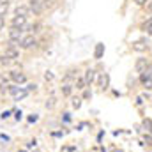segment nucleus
Listing matches in <instances>:
<instances>
[{
    "label": "nucleus",
    "mask_w": 152,
    "mask_h": 152,
    "mask_svg": "<svg viewBox=\"0 0 152 152\" xmlns=\"http://www.w3.org/2000/svg\"><path fill=\"white\" fill-rule=\"evenodd\" d=\"M11 78H12V81H16L18 85L27 81V76L23 75V73H20V71H12V73H11Z\"/></svg>",
    "instance_id": "0eeeda50"
},
{
    "label": "nucleus",
    "mask_w": 152,
    "mask_h": 152,
    "mask_svg": "<svg viewBox=\"0 0 152 152\" xmlns=\"http://www.w3.org/2000/svg\"><path fill=\"white\" fill-rule=\"evenodd\" d=\"M145 30H147L149 36H152V20H149V21L145 23Z\"/></svg>",
    "instance_id": "6ab92c4d"
},
{
    "label": "nucleus",
    "mask_w": 152,
    "mask_h": 152,
    "mask_svg": "<svg viewBox=\"0 0 152 152\" xmlns=\"http://www.w3.org/2000/svg\"><path fill=\"white\" fill-rule=\"evenodd\" d=\"M147 75L152 78V66H149V69H147Z\"/></svg>",
    "instance_id": "393cba45"
},
{
    "label": "nucleus",
    "mask_w": 152,
    "mask_h": 152,
    "mask_svg": "<svg viewBox=\"0 0 152 152\" xmlns=\"http://www.w3.org/2000/svg\"><path fill=\"white\" fill-rule=\"evenodd\" d=\"M134 67H136V73L145 75V73H147V69H149V62H147V58H138Z\"/></svg>",
    "instance_id": "20e7f679"
},
{
    "label": "nucleus",
    "mask_w": 152,
    "mask_h": 152,
    "mask_svg": "<svg viewBox=\"0 0 152 152\" xmlns=\"http://www.w3.org/2000/svg\"><path fill=\"white\" fill-rule=\"evenodd\" d=\"M9 11V2H0V16H5V12Z\"/></svg>",
    "instance_id": "ddd939ff"
},
{
    "label": "nucleus",
    "mask_w": 152,
    "mask_h": 152,
    "mask_svg": "<svg viewBox=\"0 0 152 152\" xmlns=\"http://www.w3.org/2000/svg\"><path fill=\"white\" fill-rule=\"evenodd\" d=\"M134 2H136V4H138V5H145V4H147V2H149V0H134Z\"/></svg>",
    "instance_id": "b1692460"
},
{
    "label": "nucleus",
    "mask_w": 152,
    "mask_h": 152,
    "mask_svg": "<svg viewBox=\"0 0 152 152\" xmlns=\"http://www.w3.org/2000/svg\"><path fill=\"white\" fill-rule=\"evenodd\" d=\"M71 92H73V87L71 85H64L62 87V94L64 96H71Z\"/></svg>",
    "instance_id": "dca6fc26"
},
{
    "label": "nucleus",
    "mask_w": 152,
    "mask_h": 152,
    "mask_svg": "<svg viewBox=\"0 0 152 152\" xmlns=\"http://www.w3.org/2000/svg\"><path fill=\"white\" fill-rule=\"evenodd\" d=\"M140 80H142V83H143L145 88H152V78L149 75H142L140 76Z\"/></svg>",
    "instance_id": "9d476101"
},
{
    "label": "nucleus",
    "mask_w": 152,
    "mask_h": 152,
    "mask_svg": "<svg viewBox=\"0 0 152 152\" xmlns=\"http://www.w3.org/2000/svg\"><path fill=\"white\" fill-rule=\"evenodd\" d=\"M4 27H5V18H4V16H0V30H2Z\"/></svg>",
    "instance_id": "4be33fe9"
},
{
    "label": "nucleus",
    "mask_w": 152,
    "mask_h": 152,
    "mask_svg": "<svg viewBox=\"0 0 152 152\" xmlns=\"http://www.w3.org/2000/svg\"><path fill=\"white\" fill-rule=\"evenodd\" d=\"M7 58H11V60H16L18 57H20V51L16 50V44L14 42H9V46L5 48V53H4Z\"/></svg>",
    "instance_id": "f257e3e1"
},
{
    "label": "nucleus",
    "mask_w": 152,
    "mask_h": 152,
    "mask_svg": "<svg viewBox=\"0 0 152 152\" xmlns=\"http://www.w3.org/2000/svg\"><path fill=\"white\" fill-rule=\"evenodd\" d=\"M147 48H149V44H147L145 41H136V42L133 44V50H134V51H145Z\"/></svg>",
    "instance_id": "1a4fd4ad"
},
{
    "label": "nucleus",
    "mask_w": 152,
    "mask_h": 152,
    "mask_svg": "<svg viewBox=\"0 0 152 152\" xmlns=\"http://www.w3.org/2000/svg\"><path fill=\"white\" fill-rule=\"evenodd\" d=\"M53 106H55V99L51 97V99H48V101H46V108H53Z\"/></svg>",
    "instance_id": "aec40b11"
},
{
    "label": "nucleus",
    "mask_w": 152,
    "mask_h": 152,
    "mask_svg": "<svg viewBox=\"0 0 152 152\" xmlns=\"http://www.w3.org/2000/svg\"><path fill=\"white\" fill-rule=\"evenodd\" d=\"M28 9H30L34 14H39V12H42L44 5H42V2H41V0H30V4H28Z\"/></svg>",
    "instance_id": "39448f33"
},
{
    "label": "nucleus",
    "mask_w": 152,
    "mask_h": 152,
    "mask_svg": "<svg viewBox=\"0 0 152 152\" xmlns=\"http://www.w3.org/2000/svg\"><path fill=\"white\" fill-rule=\"evenodd\" d=\"M108 81H110L108 75H101L99 76V87H101V88H106V87H108Z\"/></svg>",
    "instance_id": "f8f14e48"
},
{
    "label": "nucleus",
    "mask_w": 152,
    "mask_h": 152,
    "mask_svg": "<svg viewBox=\"0 0 152 152\" xmlns=\"http://www.w3.org/2000/svg\"><path fill=\"white\" fill-rule=\"evenodd\" d=\"M18 90H20V87H18V85H16V87H11V88H9V92H11V94H14V96L18 94Z\"/></svg>",
    "instance_id": "412c9836"
},
{
    "label": "nucleus",
    "mask_w": 152,
    "mask_h": 152,
    "mask_svg": "<svg viewBox=\"0 0 152 152\" xmlns=\"http://www.w3.org/2000/svg\"><path fill=\"white\" fill-rule=\"evenodd\" d=\"M11 25H12V28H25L27 27V18H23V16H14L12 18V21H11Z\"/></svg>",
    "instance_id": "7ed1b4c3"
},
{
    "label": "nucleus",
    "mask_w": 152,
    "mask_h": 152,
    "mask_svg": "<svg viewBox=\"0 0 152 152\" xmlns=\"http://www.w3.org/2000/svg\"><path fill=\"white\" fill-rule=\"evenodd\" d=\"M21 37H23V36H21V30H20V28H11V30H9V39H11V42H14V44L18 42V44H20Z\"/></svg>",
    "instance_id": "423d86ee"
},
{
    "label": "nucleus",
    "mask_w": 152,
    "mask_h": 152,
    "mask_svg": "<svg viewBox=\"0 0 152 152\" xmlns=\"http://www.w3.org/2000/svg\"><path fill=\"white\" fill-rule=\"evenodd\" d=\"M85 85H87V81H85V78H76V88H78V90H81V88H85Z\"/></svg>",
    "instance_id": "4468645a"
},
{
    "label": "nucleus",
    "mask_w": 152,
    "mask_h": 152,
    "mask_svg": "<svg viewBox=\"0 0 152 152\" xmlns=\"http://www.w3.org/2000/svg\"><path fill=\"white\" fill-rule=\"evenodd\" d=\"M103 50H104V46H103V44H97V48H96V58H101Z\"/></svg>",
    "instance_id": "f3484780"
},
{
    "label": "nucleus",
    "mask_w": 152,
    "mask_h": 152,
    "mask_svg": "<svg viewBox=\"0 0 152 152\" xmlns=\"http://www.w3.org/2000/svg\"><path fill=\"white\" fill-rule=\"evenodd\" d=\"M11 64V58H7L5 55H2L0 57V66H9Z\"/></svg>",
    "instance_id": "a211bd4d"
},
{
    "label": "nucleus",
    "mask_w": 152,
    "mask_h": 152,
    "mask_svg": "<svg viewBox=\"0 0 152 152\" xmlns=\"http://www.w3.org/2000/svg\"><path fill=\"white\" fill-rule=\"evenodd\" d=\"M0 2H2V0H0Z\"/></svg>",
    "instance_id": "a878e982"
},
{
    "label": "nucleus",
    "mask_w": 152,
    "mask_h": 152,
    "mask_svg": "<svg viewBox=\"0 0 152 152\" xmlns=\"http://www.w3.org/2000/svg\"><path fill=\"white\" fill-rule=\"evenodd\" d=\"M80 104H81L80 99H75V101H73V106H75V108H80Z\"/></svg>",
    "instance_id": "5701e85b"
},
{
    "label": "nucleus",
    "mask_w": 152,
    "mask_h": 152,
    "mask_svg": "<svg viewBox=\"0 0 152 152\" xmlns=\"http://www.w3.org/2000/svg\"><path fill=\"white\" fill-rule=\"evenodd\" d=\"M14 12H16V16H23V18H27V16H28V12H30V9H28L27 5H18Z\"/></svg>",
    "instance_id": "6e6552de"
},
{
    "label": "nucleus",
    "mask_w": 152,
    "mask_h": 152,
    "mask_svg": "<svg viewBox=\"0 0 152 152\" xmlns=\"http://www.w3.org/2000/svg\"><path fill=\"white\" fill-rule=\"evenodd\" d=\"M20 46H21L23 50H28V48L36 46V37H34V36H25V37H21Z\"/></svg>",
    "instance_id": "f03ea898"
},
{
    "label": "nucleus",
    "mask_w": 152,
    "mask_h": 152,
    "mask_svg": "<svg viewBox=\"0 0 152 152\" xmlns=\"http://www.w3.org/2000/svg\"><path fill=\"white\" fill-rule=\"evenodd\" d=\"M94 80H96V71H94V69H88V71L85 73V81L90 85V83H94Z\"/></svg>",
    "instance_id": "9b49d317"
},
{
    "label": "nucleus",
    "mask_w": 152,
    "mask_h": 152,
    "mask_svg": "<svg viewBox=\"0 0 152 152\" xmlns=\"http://www.w3.org/2000/svg\"><path fill=\"white\" fill-rule=\"evenodd\" d=\"M143 126H145L147 133H151V134H152V120H151V118H145V120H143Z\"/></svg>",
    "instance_id": "2eb2a0df"
}]
</instances>
